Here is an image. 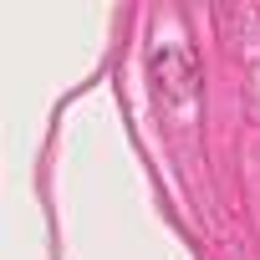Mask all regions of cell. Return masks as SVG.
<instances>
[{"instance_id":"6da1fadb","label":"cell","mask_w":260,"mask_h":260,"mask_svg":"<svg viewBox=\"0 0 260 260\" xmlns=\"http://www.w3.org/2000/svg\"><path fill=\"white\" fill-rule=\"evenodd\" d=\"M148 67H153V82H158V92H164L169 102H189V97L199 92V61H194L189 46L158 41V46L148 51Z\"/></svg>"}]
</instances>
